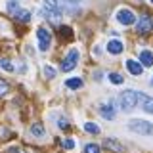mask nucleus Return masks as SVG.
<instances>
[{
    "mask_svg": "<svg viewBox=\"0 0 153 153\" xmlns=\"http://www.w3.org/2000/svg\"><path fill=\"white\" fill-rule=\"evenodd\" d=\"M142 96L143 94L136 92V90H124V92L119 96V107H121V111H124V113L134 111V107L142 102Z\"/></svg>",
    "mask_w": 153,
    "mask_h": 153,
    "instance_id": "nucleus-1",
    "label": "nucleus"
},
{
    "mask_svg": "<svg viewBox=\"0 0 153 153\" xmlns=\"http://www.w3.org/2000/svg\"><path fill=\"white\" fill-rule=\"evenodd\" d=\"M128 130L140 134V136H151L153 134V124L149 121H143V119H134V121L128 123Z\"/></svg>",
    "mask_w": 153,
    "mask_h": 153,
    "instance_id": "nucleus-2",
    "label": "nucleus"
},
{
    "mask_svg": "<svg viewBox=\"0 0 153 153\" xmlns=\"http://www.w3.org/2000/svg\"><path fill=\"white\" fill-rule=\"evenodd\" d=\"M79 59H80V52L76 50V48H71L69 54L63 57V61H61V71L63 73H69V71H73L76 65H79Z\"/></svg>",
    "mask_w": 153,
    "mask_h": 153,
    "instance_id": "nucleus-3",
    "label": "nucleus"
},
{
    "mask_svg": "<svg viewBox=\"0 0 153 153\" xmlns=\"http://www.w3.org/2000/svg\"><path fill=\"white\" fill-rule=\"evenodd\" d=\"M36 40H38V48L40 52H48L52 46V33L46 27H38L36 29Z\"/></svg>",
    "mask_w": 153,
    "mask_h": 153,
    "instance_id": "nucleus-4",
    "label": "nucleus"
},
{
    "mask_svg": "<svg viewBox=\"0 0 153 153\" xmlns=\"http://www.w3.org/2000/svg\"><path fill=\"white\" fill-rule=\"evenodd\" d=\"M115 19H117L121 25L128 27V25H134V21H136V16H134L132 10H128V8H121L117 13H115Z\"/></svg>",
    "mask_w": 153,
    "mask_h": 153,
    "instance_id": "nucleus-5",
    "label": "nucleus"
},
{
    "mask_svg": "<svg viewBox=\"0 0 153 153\" xmlns=\"http://www.w3.org/2000/svg\"><path fill=\"white\" fill-rule=\"evenodd\" d=\"M151 29H153L151 17L143 16V17H140V19H138V23H136V31H138V35L146 36V35H149V33H151Z\"/></svg>",
    "mask_w": 153,
    "mask_h": 153,
    "instance_id": "nucleus-6",
    "label": "nucleus"
},
{
    "mask_svg": "<svg viewBox=\"0 0 153 153\" xmlns=\"http://www.w3.org/2000/svg\"><path fill=\"white\" fill-rule=\"evenodd\" d=\"M100 115H102L105 121H113V119L117 117L113 102H109V103H102V105H100Z\"/></svg>",
    "mask_w": 153,
    "mask_h": 153,
    "instance_id": "nucleus-7",
    "label": "nucleus"
},
{
    "mask_svg": "<svg viewBox=\"0 0 153 153\" xmlns=\"http://www.w3.org/2000/svg\"><path fill=\"white\" fill-rule=\"evenodd\" d=\"M126 69H128V73L134 75V76H140L143 73V65L140 61H134V59H126Z\"/></svg>",
    "mask_w": 153,
    "mask_h": 153,
    "instance_id": "nucleus-8",
    "label": "nucleus"
},
{
    "mask_svg": "<svg viewBox=\"0 0 153 153\" xmlns=\"http://www.w3.org/2000/svg\"><path fill=\"white\" fill-rule=\"evenodd\" d=\"M123 50H124L123 42H121V40H117V38H113V40H109V42H107V52H109V54L119 56Z\"/></svg>",
    "mask_w": 153,
    "mask_h": 153,
    "instance_id": "nucleus-9",
    "label": "nucleus"
},
{
    "mask_svg": "<svg viewBox=\"0 0 153 153\" xmlns=\"http://www.w3.org/2000/svg\"><path fill=\"white\" fill-rule=\"evenodd\" d=\"M140 63L143 67H153V52L151 50H142L140 52Z\"/></svg>",
    "mask_w": 153,
    "mask_h": 153,
    "instance_id": "nucleus-10",
    "label": "nucleus"
},
{
    "mask_svg": "<svg viewBox=\"0 0 153 153\" xmlns=\"http://www.w3.org/2000/svg\"><path fill=\"white\" fill-rule=\"evenodd\" d=\"M65 86H67V88H71V90H79V88H82V86H84V82H82L80 76H71V79L65 80Z\"/></svg>",
    "mask_w": 153,
    "mask_h": 153,
    "instance_id": "nucleus-11",
    "label": "nucleus"
},
{
    "mask_svg": "<svg viewBox=\"0 0 153 153\" xmlns=\"http://www.w3.org/2000/svg\"><path fill=\"white\" fill-rule=\"evenodd\" d=\"M142 109L146 113L153 115V98H151V96H142Z\"/></svg>",
    "mask_w": 153,
    "mask_h": 153,
    "instance_id": "nucleus-12",
    "label": "nucleus"
},
{
    "mask_svg": "<svg viewBox=\"0 0 153 153\" xmlns=\"http://www.w3.org/2000/svg\"><path fill=\"white\" fill-rule=\"evenodd\" d=\"M42 2H44V10H50V12L61 13V6L57 4V0H42Z\"/></svg>",
    "mask_w": 153,
    "mask_h": 153,
    "instance_id": "nucleus-13",
    "label": "nucleus"
},
{
    "mask_svg": "<svg viewBox=\"0 0 153 153\" xmlns=\"http://www.w3.org/2000/svg\"><path fill=\"white\" fill-rule=\"evenodd\" d=\"M105 147H107V149H113V151H123V146L121 143H119L117 140H113V138H107V140H105V143H103Z\"/></svg>",
    "mask_w": 153,
    "mask_h": 153,
    "instance_id": "nucleus-14",
    "label": "nucleus"
},
{
    "mask_svg": "<svg viewBox=\"0 0 153 153\" xmlns=\"http://www.w3.org/2000/svg\"><path fill=\"white\" fill-rule=\"evenodd\" d=\"M31 134L35 138H44L46 136V130H44L42 124H33V126H31Z\"/></svg>",
    "mask_w": 153,
    "mask_h": 153,
    "instance_id": "nucleus-15",
    "label": "nucleus"
},
{
    "mask_svg": "<svg viewBox=\"0 0 153 153\" xmlns=\"http://www.w3.org/2000/svg\"><path fill=\"white\" fill-rule=\"evenodd\" d=\"M6 10H8L10 13H13V16H16L19 10H21V6H19V0H8V2H6Z\"/></svg>",
    "mask_w": 153,
    "mask_h": 153,
    "instance_id": "nucleus-16",
    "label": "nucleus"
},
{
    "mask_svg": "<svg viewBox=\"0 0 153 153\" xmlns=\"http://www.w3.org/2000/svg\"><path fill=\"white\" fill-rule=\"evenodd\" d=\"M16 17H17L21 23H27L29 19H31V12H27V10H19V12L16 13Z\"/></svg>",
    "mask_w": 153,
    "mask_h": 153,
    "instance_id": "nucleus-17",
    "label": "nucleus"
},
{
    "mask_svg": "<svg viewBox=\"0 0 153 153\" xmlns=\"http://www.w3.org/2000/svg\"><path fill=\"white\" fill-rule=\"evenodd\" d=\"M109 82L111 84H123L124 82V79H123V75H119V73H109Z\"/></svg>",
    "mask_w": 153,
    "mask_h": 153,
    "instance_id": "nucleus-18",
    "label": "nucleus"
},
{
    "mask_svg": "<svg viewBox=\"0 0 153 153\" xmlns=\"http://www.w3.org/2000/svg\"><path fill=\"white\" fill-rule=\"evenodd\" d=\"M84 130L88 132V134H100V126L96 123H86L84 124Z\"/></svg>",
    "mask_w": 153,
    "mask_h": 153,
    "instance_id": "nucleus-19",
    "label": "nucleus"
},
{
    "mask_svg": "<svg viewBox=\"0 0 153 153\" xmlns=\"http://www.w3.org/2000/svg\"><path fill=\"white\" fill-rule=\"evenodd\" d=\"M0 67H2L4 71H8V73H13V71H16V69H13V65H12V61H10V59H0Z\"/></svg>",
    "mask_w": 153,
    "mask_h": 153,
    "instance_id": "nucleus-20",
    "label": "nucleus"
},
{
    "mask_svg": "<svg viewBox=\"0 0 153 153\" xmlns=\"http://www.w3.org/2000/svg\"><path fill=\"white\" fill-rule=\"evenodd\" d=\"M42 71H44L46 79H54V76H56V69L52 65H44V69H42Z\"/></svg>",
    "mask_w": 153,
    "mask_h": 153,
    "instance_id": "nucleus-21",
    "label": "nucleus"
},
{
    "mask_svg": "<svg viewBox=\"0 0 153 153\" xmlns=\"http://www.w3.org/2000/svg\"><path fill=\"white\" fill-rule=\"evenodd\" d=\"M84 153H100V146L98 143H86Z\"/></svg>",
    "mask_w": 153,
    "mask_h": 153,
    "instance_id": "nucleus-22",
    "label": "nucleus"
},
{
    "mask_svg": "<svg viewBox=\"0 0 153 153\" xmlns=\"http://www.w3.org/2000/svg\"><path fill=\"white\" fill-rule=\"evenodd\" d=\"M61 146H63L65 149H75V146H76V143H75V140H73V138H65Z\"/></svg>",
    "mask_w": 153,
    "mask_h": 153,
    "instance_id": "nucleus-23",
    "label": "nucleus"
},
{
    "mask_svg": "<svg viewBox=\"0 0 153 153\" xmlns=\"http://www.w3.org/2000/svg\"><path fill=\"white\" fill-rule=\"evenodd\" d=\"M6 92H8V82L0 79V96H2V94H6Z\"/></svg>",
    "mask_w": 153,
    "mask_h": 153,
    "instance_id": "nucleus-24",
    "label": "nucleus"
},
{
    "mask_svg": "<svg viewBox=\"0 0 153 153\" xmlns=\"http://www.w3.org/2000/svg\"><path fill=\"white\" fill-rule=\"evenodd\" d=\"M57 126H59L61 130H67V128H69V123H67L65 119H59V121H57Z\"/></svg>",
    "mask_w": 153,
    "mask_h": 153,
    "instance_id": "nucleus-25",
    "label": "nucleus"
},
{
    "mask_svg": "<svg viewBox=\"0 0 153 153\" xmlns=\"http://www.w3.org/2000/svg\"><path fill=\"white\" fill-rule=\"evenodd\" d=\"M8 153H19V149H16V147H12V149H10Z\"/></svg>",
    "mask_w": 153,
    "mask_h": 153,
    "instance_id": "nucleus-26",
    "label": "nucleus"
},
{
    "mask_svg": "<svg viewBox=\"0 0 153 153\" xmlns=\"http://www.w3.org/2000/svg\"><path fill=\"white\" fill-rule=\"evenodd\" d=\"M65 2H71V4H76V2H80V0H65Z\"/></svg>",
    "mask_w": 153,
    "mask_h": 153,
    "instance_id": "nucleus-27",
    "label": "nucleus"
},
{
    "mask_svg": "<svg viewBox=\"0 0 153 153\" xmlns=\"http://www.w3.org/2000/svg\"><path fill=\"white\" fill-rule=\"evenodd\" d=\"M151 4H153V0H151Z\"/></svg>",
    "mask_w": 153,
    "mask_h": 153,
    "instance_id": "nucleus-28",
    "label": "nucleus"
}]
</instances>
